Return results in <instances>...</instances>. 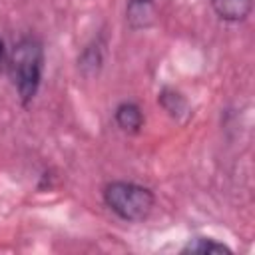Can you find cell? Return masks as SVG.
Here are the masks:
<instances>
[{
    "mask_svg": "<svg viewBox=\"0 0 255 255\" xmlns=\"http://www.w3.org/2000/svg\"><path fill=\"white\" fill-rule=\"evenodd\" d=\"M4 42H2V38H0V72H2V68H4Z\"/></svg>",
    "mask_w": 255,
    "mask_h": 255,
    "instance_id": "9",
    "label": "cell"
},
{
    "mask_svg": "<svg viewBox=\"0 0 255 255\" xmlns=\"http://www.w3.org/2000/svg\"><path fill=\"white\" fill-rule=\"evenodd\" d=\"M102 199L114 215L128 223L145 221L155 207V193L147 185L124 179L106 183L102 189Z\"/></svg>",
    "mask_w": 255,
    "mask_h": 255,
    "instance_id": "2",
    "label": "cell"
},
{
    "mask_svg": "<svg viewBox=\"0 0 255 255\" xmlns=\"http://www.w3.org/2000/svg\"><path fill=\"white\" fill-rule=\"evenodd\" d=\"M157 104L167 112L169 118H173L175 122H185L191 116V106L187 102V98L177 92L175 88H163L157 94Z\"/></svg>",
    "mask_w": 255,
    "mask_h": 255,
    "instance_id": "6",
    "label": "cell"
},
{
    "mask_svg": "<svg viewBox=\"0 0 255 255\" xmlns=\"http://www.w3.org/2000/svg\"><path fill=\"white\" fill-rule=\"evenodd\" d=\"M114 122L116 126L124 131V133H139L141 128H143V122H145V116H143V110L137 102H131V100H124L116 106L114 110Z\"/></svg>",
    "mask_w": 255,
    "mask_h": 255,
    "instance_id": "4",
    "label": "cell"
},
{
    "mask_svg": "<svg viewBox=\"0 0 255 255\" xmlns=\"http://www.w3.org/2000/svg\"><path fill=\"white\" fill-rule=\"evenodd\" d=\"M209 4L215 16L229 24L247 20L253 10V0H209Z\"/></svg>",
    "mask_w": 255,
    "mask_h": 255,
    "instance_id": "5",
    "label": "cell"
},
{
    "mask_svg": "<svg viewBox=\"0 0 255 255\" xmlns=\"http://www.w3.org/2000/svg\"><path fill=\"white\" fill-rule=\"evenodd\" d=\"M44 44L40 42V38L28 34L22 36L10 56H8V70H10V78L12 84L18 92V98L24 106H28L42 84V74H44Z\"/></svg>",
    "mask_w": 255,
    "mask_h": 255,
    "instance_id": "1",
    "label": "cell"
},
{
    "mask_svg": "<svg viewBox=\"0 0 255 255\" xmlns=\"http://www.w3.org/2000/svg\"><path fill=\"white\" fill-rule=\"evenodd\" d=\"M102 64H104V44L100 40H94L78 56V68L82 70L84 76H94L100 72Z\"/></svg>",
    "mask_w": 255,
    "mask_h": 255,
    "instance_id": "7",
    "label": "cell"
},
{
    "mask_svg": "<svg viewBox=\"0 0 255 255\" xmlns=\"http://www.w3.org/2000/svg\"><path fill=\"white\" fill-rule=\"evenodd\" d=\"M181 253H195V255H211V253H227L231 255L233 249L213 237H191L187 239V243L181 247Z\"/></svg>",
    "mask_w": 255,
    "mask_h": 255,
    "instance_id": "8",
    "label": "cell"
},
{
    "mask_svg": "<svg viewBox=\"0 0 255 255\" xmlns=\"http://www.w3.org/2000/svg\"><path fill=\"white\" fill-rule=\"evenodd\" d=\"M157 20L155 0H126V22L131 30H147Z\"/></svg>",
    "mask_w": 255,
    "mask_h": 255,
    "instance_id": "3",
    "label": "cell"
}]
</instances>
